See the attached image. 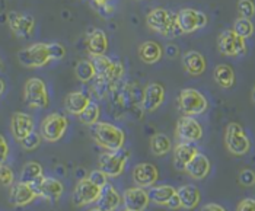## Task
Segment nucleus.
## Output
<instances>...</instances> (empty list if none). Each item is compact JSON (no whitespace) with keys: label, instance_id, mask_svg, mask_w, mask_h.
Segmentation results:
<instances>
[{"label":"nucleus","instance_id":"nucleus-32","mask_svg":"<svg viewBox=\"0 0 255 211\" xmlns=\"http://www.w3.org/2000/svg\"><path fill=\"white\" fill-rule=\"evenodd\" d=\"M42 166L39 165L38 162H28L25 163V166L22 168L20 172V181L26 182V184H32L34 181H37L39 178H42Z\"/></svg>","mask_w":255,"mask_h":211},{"label":"nucleus","instance_id":"nucleus-39","mask_svg":"<svg viewBox=\"0 0 255 211\" xmlns=\"http://www.w3.org/2000/svg\"><path fill=\"white\" fill-rule=\"evenodd\" d=\"M50 45V53H51V58L54 60H63L66 56V48L63 44L60 42H48Z\"/></svg>","mask_w":255,"mask_h":211},{"label":"nucleus","instance_id":"nucleus-2","mask_svg":"<svg viewBox=\"0 0 255 211\" xmlns=\"http://www.w3.org/2000/svg\"><path fill=\"white\" fill-rule=\"evenodd\" d=\"M146 23L153 32H156L165 38L178 37L179 34H182L178 26L177 13H172L163 7L152 9L146 16Z\"/></svg>","mask_w":255,"mask_h":211},{"label":"nucleus","instance_id":"nucleus-19","mask_svg":"<svg viewBox=\"0 0 255 211\" xmlns=\"http://www.w3.org/2000/svg\"><path fill=\"white\" fill-rule=\"evenodd\" d=\"M159 173L155 165L152 163H140L133 171V181L140 188H149L156 184Z\"/></svg>","mask_w":255,"mask_h":211},{"label":"nucleus","instance_id":"nucleus-20","mask_svg":"<svg viewBox=\"0 0 255 211\" xmlns=\"http://www.w3.org/2000/svg\"><path fill=\"white\" fill-rule=\"evenodd\" d=\"M123 203V197L120 195V192L114 188V185L107 184L105 187H102L99 198L97 200L98 209L102 211H116Z\"/></svg>","mask_w":255,"mask_h":211},{"label":"nucleus","instance_id":"nucleus-51","mask_svg":"<svg viewBox=\"0 0 255 211\" xmlns=\"http://www.w3.org/2000/svg\"><path fill=\"white\" fill-rule=\"evenodd\" d=\"M124 211H134V210H127V209H126V210H124Z\"/></svg>","mask_w":255,"mask_h":211},{"label":"nucleus","instance_id":"nucleus-35","mask_svg":"<svg viewBox=\"0 0 255 211\" xmlns=\"http://www.w3.org/2000/svg\"><path fill=\"white\" fill-rule=\"evenodd\" d=\"M41 141H42V137L38 133H35V131H32L29 135H26L23 140H20V146H22V149H25V150H28V152H32V150H35V149H38L39 144H41Z\"/></svg>","mask_w":255,"mask_h":211},{"label":"nucleus","instance_id":"nucleus-26","mask_svg":"<svg viewBox=\"0 0 255 211\" xmlns=\"http://www.w3.org/2000/svg\"><path fill=\"white\" fill-rule=\"evenodd\" d=\"M91 102V96L83 92H70L64 99L66 111L72 115H79Z\"/></svg>","mask_w":255,"mask_h":211},{"label":"nucleus","instance_id":"nucleus-15","mask_svg":"<svg viewBox=\"0 0 255 211\" xmlns=\"http://www.w3.org/2000/svg\"><path fill=\"white\" fill-rule=\"evenodd\" d=\"M35 128L34 118L26 112H15L10 118V131L15 140H23L26 135H29Z\"/></svg>","mask_w":255,"mask_h":211},{"label":"nucleus","instance_id":"nucleus-40","mask_svg":"<svg viewBox=\"0 0 255 211\" xmlns=\"http://www.w3.org/2000/svg\"><path fill=\"white\" fill-rule=\"evenodd\" d=\"M239 182L244 187H253L255 185V172L251 169H244L239 173Z\"/></svg>","mask_w":255,"mask_h":211},{"label":"nucleus","instance_id":"nucleus-31","mask_svg":"<svg viewBox=\"0 0 255 211\" xmlns=\"http://www.w3.org/2000/svg\"><path fill=\"white\" fill-rule=\"evenodd\" d=\"M75 75L80 82L88 83L97 77V69L92 60H80L75 67Z\"/></svg>","mask_w":255,"mask_h":211},{"label":"nucleus","instance_id":"nucleus-43","mask_svg":"<svg viewBox=\"0 0 255 211\" xmlns=\"http://www.w3.org/2000/svg\"><path fill=\"white\" fill-rule=\"evenodd\" d=\"M236 211H255V200L254 198H245L239 203Z\"/></svg>","mask_w":255,"mask_h":211},{"label":"nucleus","instance_id":"nucleus-45","mask_svg":"<svg viewBox=\"0 0 255 211\" xmlns=\"http://www.w3.org/2000/svg\"><path fill=\"white\" fill-rule=\"evenodd\" d=\"M200 211H226V210H225L222 206H219V204H215V203H209V204L203 206Z\"/></svg>","mask_w":255,"mask_h":211},{"label":"nucleus","instance_id":"nucleus-50","mask_svg":"<svg viewBox=\"0 0 255 211\" xmlns=\"http://www.w3.org/2000/svg\"><path fill=\"white\" fill-rule=\"evenodd\" d=\"M89 211H102V210H99L98 207H97V209H91V210H89Z\"/></svg>","mask_w":255,"mask_h":211},{"label":"nucleus","instance_id":"nucleus-49","mask_svg":"<svg viewBox=\"0 0 255 211\" xmlns=\"http://www.w3.org/2000/svg\"><path fill=\"white\" fill-rule=\"evenodd\" d=\"M253 101H254V102H255V88H254V89H253Z\"/></svg>","mask_w":255,"mask_h":211},{"label":"nucleus","instance_id":"nucleus-38","mask_svg":"<svg viewBox=\"0 0 255 211\" xmlns=\"http://www.w3.org/2000/svg\"><path fill=\"white\" fill-rule=\"evenodd\" d=\"M238 12L241 18L251 19L255 15V4L253 0H239L238 1Z\"/></svg>","mask_w":255,"mask_h":211},{"label":"nucleus","instance_id":"nucleus-28","mask_svg":"<svg viewBox=\"0 0 255 211\" xmlns=\"http://www.w3.org/2000/svg\"><path fill=\"white\" fill-rule=\"evenodd\" d=\"M177 194V190L171 185H160V187H150L147 192L149 200L156 203L159 206H166V203Z\"/></svg>","mask_w":255,"mask_h":211},{"label":"nucleus","instance_id":"nucleus-42","mask_svg":"<svg viewBox=\"0 0 255 211\" xmlns=\"http://www.w3.org/2000/svg\"><path fill=\"white\" fill-rule=\"evenodd\" d=\"M9 157V144L4 138V135L0 134V165L1 163H6Z\"/></svg>","mask_w":255,"mask_h":211},{"label":"nucleus","instance_id":"nucleus-17","mask_svg":"<svg viewBox=\"0 0 255 211\" xmlns=\"http://www.w3.org/2000/svg\"><path fill=\"white\" fill-rule=\"evenodd\" d=\"M149 201L150 200H149L147 191H144V188H140V187L128 188L123 194V203L127 210H146V207L149 206Z\"/></svg>","mask_w":255,"mask_h":211},{"label":"nucleus","instance_id":"nucleus-8","mask_svg":"<svg viewBox=\"0 0 255 211\" xmlns=\"http://www.w3.org/2000/svg\"><path fill=\"white\" fill-rule=\"evenodd\" d=\"M7 25L15 37L22 39L31 38L35 31V18L25 12L10 10L7 13Z\"/></svg>","mask_w":255,"mask_h":211},{"label":"nucleus","instance_id":"nucleus-41","mask_svg":"<svg viewBox=\"0 0 255 211\" xmlns=\"http://www.w3.org/2000/svg\"><path fill=\"white\" fill-rule=\"evenodd\" d=\"M107 175L102 172L101 169H97V171H94V172L91 173V176H89V179H91V182H94L97 187L99 188H102V187H105L108 182H107Z\"/></svg>","mask_w":255,"mask_h":211},{"label":"nucleus","instance_id":"nucleus-18","mask_svg":"<svg viewBox=\"0 0 255 211\" xmlns=\"http://www.w3.org/2000/svg\"><path fill=\"white\" fill-rule=\"evenodd\" d=\"M165 101V88L160 83H150L143 92L141 106L144 111H156Z\"/></svg>","mask_w":255,"mask_h":211},{"label":"nucleus","instance_id":"nucleus-10","mask_svg":"<svg viewBox=\"0 0 255 211\" xmlns=\"http://www.w3.org/2000/svg\"><path fill=\"white\" fill-rule=\"evenodd\" d=\"M128 153L123 149L118 152H105L99 156V169L110 178H117L126 169Z\"/></svg>","mask_w":255,"mask_h":211},{"label":"nucleus","instance_id":"nucleus-29","mask_svg":"<svg viewBox=\"0 0 255 211\" xmlns=\"http://www.w3.org/2000/svg\"><path fill=\"white\" fill-rule=\"evenodd\" d=\"M215 80L220 88L229 89L235 85V72L229 64H219L215 69Z\"/></svg>","mask_w":255,"mask_h":211},{"label":"nucleus","instance_id":"nucleus-13","mask_svg":"<svg viewBox=\"0 0 255 211\" xmlns=\"http://www.w3.org/2000/svg\"><path fill=\"white\" fill-rule=\"evenodd\" d=\"M101 190L102 188H99L94 182H91L89 178L80 179L75 191H73V197H72L73 206L75 207H85V206H89L92 203H97Z\"/></svg>","mask_w":255,"mask_h":211},{"label":"nucleus","instance_id":"nucleus-23","mask_svg":"<svg viewBox=\"0 0 255 211\" xmlns=\"http://www.w3.org/2000/svg\"><path fill=\"white\" fill-rule=\"evenodd\" d=\"M188 173L193 179L201 181L204 179L209 173H210V160L207 159V156L201 153H197L185 166L184 169Z\"/></svg>","mask_w":255,"mask_h":211},{"label":"nucleus","instance_id":"nucleus-16","mask_svg":"<svg viewBox=\"0 0 255 211\" xmlns=\"http://www.w3.org/2000/svg\"><path fill=\"white\" fill-rule=\"evenodd\" d=\"M35 198H37V194L26 182L19 181L10 187L9 200L13 207H25V206L31 204Z\"/></svg>","mask_w":255,"mask_h":211},{"label":"nucleus","instance_id":"nucleus-44","mask_svg":"<svg viewBox=\"0 0 255 211\" xmlns=\"http://www.w3.org/2000/svg\"><path fill=\"white\" fill-rule=\"evenodd\" d=\"M165 207H168V209H171V210H178V209H181V201H179V197H178V194H175L168 203H166V206Z\"/></svg>","mask_w":255,"mask_h":211},{"label":"nucleus","instance_id":"nucleus-12","mask_svg":"<svg viewBox=\"0 0 255 211\" xmlns=\"http://www.w3.org/2000/svg\"><path fill=\"white\" fill-rule=\"evenodd\" d=\"M31 188L35 191L37 197H42L47 201H57L60 197L63 195L64 187L56 178H48V176H42L37 181H34L32 184H29Z\"/></svg>","mask_w":255,"mask_h":211},{"label":"nucleus","instance_id":"nucleus-25","mask_svg":"<svg viewBox=\"0 0 255 211\" xmlns=\"http://www.w3.org/2000/svg\"><path fill=\"white\" fill-rule=\"evenodd\" d=\"M137 53L138 58L146 64H155L163 56V50L156 41H144L140 44Z\"/></svg>","mask_w":255,"mask_h":211},{"label":"nucleus","instance_id":"nucleus-24","mask_svg":"<svg viewBox=\"0 0 255 211\" xmlns=\"http://www.w3.org/2000/svg\"><path fill=\"white\" fill-rule=\"evenodd\" d=\"M198 153V149L194 143H187V141H181L177 144V147L174 149V162L175 166L179 171H184L187 163Z\"/></svg>","mask_w":255,"mask_h":211},{"label":"nucleus","instance_id":"nucleus-14","mask_svg":"<svg viewBox=\"0 0 255 211\" xmlns=\"http://www.w3.org/2000/svg\"><path fill=\"white\" fill-rule=\"evenodd\" d=\"M177 135L181 141L196 143L203 137V128L193 116H181L177 122Z\"/></svg>","mask_w":255,"mask_h":211},{"label":"nucleus","instance_id":"nucleus-34","mask_svg":"<svg viewBox=\"0 0 255 211\" xmlns=\"http://www.w3.org/2000/svg\"><path fill=\"white\" fill-rule=\"evenodd\" d=\"M234 31L242 38H250L254 35V23L248 18H238L234 23Z\"/></svg>","mask_w":255,"mask_h":211},{"label":"nucleus","instance_id":"nucleus-3","mask_svg":"<svg viewBox=\"0 0 255 211\" xmlns=\"http://www.w3.org/2000/svg\"><path fill=\"white\" fill-rule=\"evenodd\" d=\"M18 61L26 69H39L53 61L48 42H34L18 51Z\"/></svg>","mask_w":255,"mask_h":211},{"label":"nucleus","instance_id":"nucleus-5","mask_svg":"<svg viewBox=\"0 0 255 211\" xmlns=\"http://www.w3.org/2000/svg\"><path fill=\"white\" fill-rule=\"evenodd\" d=\"M178 105H179V109L182 111V114L188 116L201 115L209 108V102H207L206 96L201 92H198L197 89H191V88L182 89L179 92Z\"/></svg>","mask_w":255,"mask_h":211},{"label":"nucleus","instance_id":"nucleus-30","mask_svg":"<svg viewBox=\"0 0 255 211\" xmlns=\"http://www.w3.org/2000/svg\"><path fill=\"white\" fill-rule=\"evenodd\" d=\"M172 149L171 138L163 133H156L150 138V150L155 156H165Z\"/></svg>","mask_w":255,"mask_h":211},{"label":"nucleus","instance_id":"nucleus-11","mask_svg":"<svg viewBox=\"0 0 255 211\" xmlns=\"http://www.w3.org/2000/svg\"><path fill=\"white\" fill-rule=\"evenodd\" d=\"M177 22L182 34H191V32H196L197 29L204 28L209 19L206 13L191 9V7H185L177 13Z\"/></svg>","mask_w":255,"mask_h":211},{"label":"nucleus","instance_id":"nucleus-27","mask_svg":"<svg viewBox=\"0 0 255 211\" xmlns=\"http://www.w3.org/2000/svg\"><path fill=\"white\" fill-rule=\"evenodd\" d=\"M177 194L179 197V201H181V207L185 210H194L200 204L201 194L194 185H184L179 190H177Z\"/></svg>","mask_w":255,"mask_h":211},{"label":"nucleus","instance_id":"nucleus-21","mask_svg":"<svg viewBox=\"0 0 255 211\" xmlns=\"http://www.w3.org/2000/svg\"><path fill=\"white\" fill-rule=\"evenodd\" d=\"M182 66L185 72L191 76H200L206 72L207 61L204 56L198 51H187L182 56Z\"/></svg>","mask_w":255,"mask_h":211},{"label":"nucleus","instance_id":"nucleus-37","mask_svg":"<svg viewBox=\"0 0 255 211\" xmlns=\"http://www.w3.org/2000/svg\"><path fill=\"white\" fill-rule=\"evenodd\" d=\"M15 184V173L10 166L0 165V187H12Z\"/></svg>","mask_w":255,"mask_h":211},{"label":"nucleus","instance_id":"nucleus-6","mask_svg":"<svg viewBox=\"0 0 255 211\" xmlns=\"http://www.w3.org/2000/svg\"><path fill=\"white\" fill-rule=\"evenodd\" d=\"M225 144L226 149L235 156H244L251 149V141L248 135L244 131L242 125H239L238 122L228 124L225 131Z\"/></svg>","mask_w":255,"mask_h":211},{"label":"nucleus","instance_id":"nucleus-4","mask_svg":"<svg viewBox=\"0 0 255 211\" xmlns=\"http://www.w3.org/2000/svg\"><path fill=\"white\" fill-rule=\"evenodd\" d=\"M23 101L28 106L35 109L48 108L50 95L45 82L39 77H29L23 85Z\"/></svg>","mask_w":255,"mask_h":211},{"label":"nucleus","instance_id":"nucleus-33","mask_svg":"<svg viewBox=\"0 0 255 211\" xmlns=\"http://www.w3.org/2000/svg\"><path fill=\"white\" fill-rule=\"evenodd\" d=\"M99 115H101V108L98 104L95 102H89V105L79 114V119L82 124L85 125H94L95 122H98Z\"/></svg>","mask_w":255,"mask_h":211},{"label":"nucleus","instance_id":"nucleus-46","mask_svg":"<svg viewBox=\"0 0 255 211\" xmlns=\"http://www.w3.org/2000/svg\"><path fill=\"white\" fill-rule=\"evenodd\" d=\"M94 3H95V4H98L99 7H101V6H104V4H108V3H110V0H94Z\"/></svg>","mask_w":255,"mask_h":211},{"label":"nucleus","instance_id":"nucleus-36","mask_svg":"<svg viewBox=\"0 0 255 211\" xmlns=\"http://www.w3.org/2000/svg\"><path fill=\"white\" fill-rule=\"evenodd\" d=\"M123 73H124L123 64L120 61H113L111 67L108 69V72L105 73V76L102 77L101 80H104V82H117V80L121 79Z\"/></svg>","mask_w":255,"mask_h":211},{"label":"nucleus","instance_id":"nucleus-22","mask_svg":"<svg viewBox=\"0 0 255 211\" xmlns=\"http://www.w3.org/2000/svg\"><path fill=\"white\" fill-rule=\"evenodd\" d=\"M108 37L102 29H92L91 34L88 35V53L92 57H99V56H105L107 50H108Z\"/></svg>","mask_w":255,"mask_h":211},{"label":"nucleus","instance_id":"nucleus-1","mask_svg":"<svg viewBox=\"0 0 255 211\" xmlns=\"http://www.w3.org/2000/svg\"><path fill=\"white\" fill-rule=\"evenodd\" d=\"M89 133L95 143L108 152H118L126 144L124 131L110 122H95L94 125H91Z\"/></svg>","mask_w":255,"mask_h":211},{"label":"nucleus","instance_id":"nucleus-7","mask_svg":"<svg viewBox=\"0 0 255 211\" xmlns=\"http://www.w3.org/2000/svg\"><path fill=\"white\" fill-rule=\"evenodd\" d=\"M67 127H69L67 118L61 114L53 112L42 119L39 134L42 137V140H45L48 143H57L59 140L63 138V135L66 134Z\"/></svg>","mask_w":255,"mask_h":211},{"label":"nucleus","instance_id":"nucleus-47","mask_svg":"<svg viewBox=\"0 0 255 211\" xmlns=\"http://www.w3.org/2000/svg\"><path fill=\"white\" fill-rule=\"evenodd\" d=\"M4 89H6V85H4V80H1L0 79V95L4 92Z\"/></svg>","mask_w":255,"mask_h":211},{"label":"nucleus","instance_id":"nucleus-9","mask_svg":"<svg viewBox=\"0 0 255 211\" xmlns=\"http://www.w3.org/2000/svg\"><path fill=\"white\" fill-rule=\"evenodd\" d=\"M217 48L223 56L238 57L247 53V42L245 38L239 37L234 29H226L217 38Z\"/></svg>","mask_w":255,"mask_h":211},{"label":"nucleus","instance_id":"nucleus-48","mask_svg":"<svg viewBox=\"0 0 255 211\" xmlns=\"http://www.w3.org/2000/svg\"><path fill=\"white\" fill-rule=\"evenodd\" d=\"M4 69V64H3V61H1V58H0V72Z\"/></svg>","mask_w":255,"mask_h":211}]
</instances>
